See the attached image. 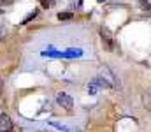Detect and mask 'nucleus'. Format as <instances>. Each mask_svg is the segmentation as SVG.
I'll return each instance as SVG.
<instances>
[{
  "label": "nucleus",
  "mask_w": 151,
  "mask_h": 132,
  "mask_svg": "<svg viewBox=\"0 0 151 132\" xmlns=\"http://www.w3.org/2000/svg\"><path fill=\"white\" fill-rule=\"evenodd\" d=\"M37 2L44 7V9H47V7H53V5H55V0H37Z\"/></svg>",
  "instance_id": "obj_4"
},
{
  "label": "nucleus",
  "mask_w": 151,
  "mask_h": 132,
  "mask_svg": "<svg viewBox=\"0 0 151 132\" xmlns=\"http://www.w3.org/2000/svg\"><path fill=\"white\" fill-rule=\"evenodd\" d=\"M2 12H4V11H2V9H0V14H2Z\"/></svg>",
  "instance_id": "obj_10"
},
{
  "label": "nucleus",
  "mask_w": 151,
  "mask_h": 132,
  "mask_svg": "<svg viewBox=\"0 0 151 132\" xmlns=\"http://www.w3.org/2000/svg\"><path fill=\"white\" fill-rule=\"evenodd\" d=\"M14 4V0H0V5H11Z\"/></svg>",
  "instance_id": "obj_7"
},
{
  "label": "nucleus",
  "mask_w": 151,
  "mask_h": 132,
  "mask_svg": "<svg viewBox=\"0 0 151 132\" xmlns=\"http://www.w3.org/2000/svg\"><path fill=\"white\" fill-rule=\"evenodd\" d=\"M2 88H4V81H2V78H0V95H2Z\"/></svg>",
  "instance_id": "obj_8"
},
{
  "label": "nucleus",
  "mask_w": 151,
  "mask_h": 132,
  "mask_svg": "<svg viewBox=\"0 0 151 132\" xmlns=\"http://www.w3.org/2000/svg\"><path fill=\"white\" fill-rule=\"evenodd\" d=\"M56 102H58L63 109H72V106H74L72 97H70V95H67V93H63V92L56 95Z\"/></svg>",
  "instance_id": "obj_1"
},
{
  "label": "nucleus",
  "mask_w": 151,
  "mask_h": 132,
  "mask_svg": "<svg viewBox=\"0 0 151 132\" xmlns=\"http://www.w3.org/2000/svg\"><path fill=\"white\" fill-rule=\"evenodd\" d=\"M139 7H142V9H146V11H151V4L146 2V0H141V2H139Z\"/></svg>",
  "instance_id": "obj_6"
},
{
  "label": "nucleus",
  "mask_w": 151,
  "mask_h": 132,
  "mask_svg": "<svg viewBox=\"0 0 151 132\" xmlns=\"http://www.w3.org/2000/svg\"><path fill=\"white\" fill-rule=\"evenodd\" d=\"M97 2H106V0H97Z\"/></svg>",
  "instance_id": "obj_9"
},
{
  "label": "nucleus",
  "mask_w": 151,
  "mask_h": 132,
  "mask_svg": "<svg viewBox=\"0 0 151 132\" xmlns=\"http://www.w3.org/2000/svg\"><path fill=\"white\" fill-rule=\"evenodd\" d=\"M37 14H39V11H37V9H34V12H30V14H28V16H27V18L23 19V25H27V23H28L30 19H34V18H35Z\"/></svg>",
  "instance_id": "obj_5"
},
{
  "label": "nucleus",
  "mask_w": 151,
  "mask_h": 132,
  "mask_svg": "<svg viewBox=\"0 0 151 132\" xmlns=\"http://www.w3.org/2000/svg\"><path fill=\"white\" fill-rule=\"evenodd\" d=\"M12 131V122L7 115L0 116V132H11Z\"/></svg>",
  "instance_id": "obj_2"
},
{
  "label": "nucleus",
  "mask_w": 151,
  "mask_h": 132,
  "mask_svg": "<svg viewBox=\"0 0 151 132\" xmlns=\"http://www.w3.org/2000/svg\"><path fill=\"white\" fill-rule=\"evenodd\" d=\"M74 14L72 12H58V19L60 21H65V19H72Z\"/></svg>",
  "instance_id": "obj_3"
}]
</instances>
